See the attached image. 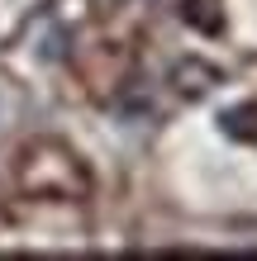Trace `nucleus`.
<instances>
[{
	"label": "nucleus",
	"mask_w": 257,
	"mask_h": 261,
	"mask_svg": "<svg viewBox=\"0 0 257 261\" xmlns=\"http://www.w3.org/2000/svg\"><path fill=\"white\" fill-rule=\"evenodd\" d=\"M219 128L229 133L233 143H257V100L224 110V114H219Z\"/></svg>",
	"instance_id": "nucleus-1"
},
{
	"label": "nucleus",
	"mask_w": 257,
	"mask_h": 261,
	"mask_svg": "<svg viewBox=\"0 0 257 261\" xmlns=\"http://www.w3.org/2000/svg\"><path fill=\"white\" fill-rule=\"evenodd\" d=\"M209 10H215V0H186V5H181V19L195 24V29H205V34H219L224 19H219V14H209Z\"/></svg>",
	"instance_id": "nucleus-2"
}]
</instances>
